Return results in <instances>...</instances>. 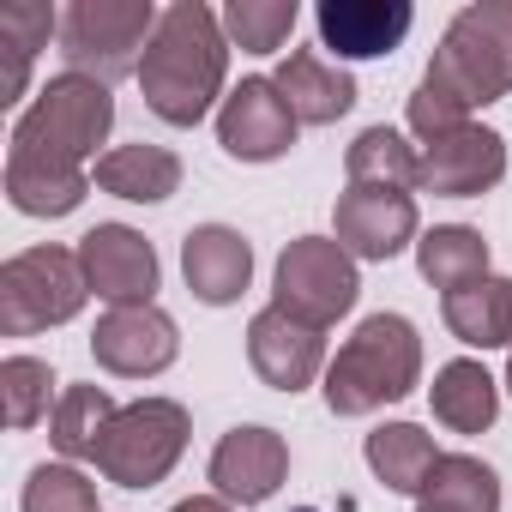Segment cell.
I'll return each instance as SVG.
<instances>
[{
	"instance_id": "obj_1",
	"label": "cell",
	"mask_w": 512,
	"mask_h": 512,
	"mask_svg": "<svg viewBox=\"0 0 512 512\" xmlns=\"http://www.w3.org/2000/svg\"><path fill=\"white\" fill-rule=\"evenodd\" d=\"M115 127V97L103 79L55 73L37 103L13 121L7 151V199L25 217H67L91 193V157Z\"/></svg>"
},
{
	"instance_id": "obj_2",
	"label": "cell",
	"mask_w": 512,
	"mask_h": 512,
	"mask_svg": "<svg viewBox=\"0 0 512 512\" xmlns=\"http://www.w3.org/2000/svg\"><path fill=\"white\" fill-rule=\"evenodd\" d=\"M229 79V37L223 13H211L205 0H175L157 19V37L139 61V91L145 109L169 127H199L211 103L223 97Z\"/></svg>"
},
{
	"instance_id": "obj_3",
	"label": "cell",
	"mask_w": 512,
	"mask_h": 512,
	"mask_svg": "<svg viewBox=\"0 0 512 512\" xmlns=\"http://www.w3.org/2000/svg\"><path fill=\"white\" fill-rule=\"evenodd\" d=\"M422 380V338L404 314H368L338 356L326 362V410L332 416H374L410 398Z\"/></svg>"
},
{
	"instance_id": "obj_4",
	"label": "cell",
	"mask_w": 512,
	"mask_h": 512,
	"mask_svg": "<svg viewBox=\"0 0 512 512\" xmlns=\"http://www.w3.org/2000/svg\"><path fill=\"white\" fill-rule=\"evenodd\" d=\"M422 85L452 97L464 115L512 97V0H470V7H458Z\"/></svg>"
},
{
	"instance_id": "obj_5",
	"label": "cell",
	"mask_w": 512,
	"mask_h": 512,
	"mask_svg": "<svg viewBox=\"0 0 512 512\" xmlns=\"http://www.w3.org/2000/svg\"><path fill=\"white\" fill-rule=\"evenodd\" d=\"M91 302L79 247H25L0 266V332L7 338H37L49 326L79 320V308Z\"/></svg>"
},
{
	"instance_id": "obj_6",
	"label": "cell",
	"mask_w": 512,
	"mask_h": 512,
	"mask_svg": "<svg viewBox=\"0 0 512 512\" xmlns=\"http://www.w3.org/2000/svg\"><path fill=\"white\" fill-rule=\"evenodd\" d=\"M157 7L151 0H73L61 13V61L67 73L85 79H127L139 73L151 37H157Z\"/></svg>"
},
{
	"instance_id": "obj_7",
	"label": "cell",
	"mask_w": 512,
	"mask_h": 512,
	"mask_svg": "<svg viewBox=\"0 0 512 512\" xmlns=\"http://www.w3.org/2000/svg\"><path fill=\"white\" fill-rule=\"evenodd\" d=\"M187 440H193L187 404H175V398H139V404H121L115 410V422L103 428L91 464L115 488H157L181 464Z\"/></svg>"
},
{
	"instance_id": "obj_8",
	"label": "cell",
	"mask_w": 512,
	"mask_h": 512,
	"mask_svg": "<svg viewBox=\"0 0 512 512\" xmlns=\"http://www.w3.org/2000/svg\"><path fill=\"white\" fill-rule=\"evenodd\" d=\"M272 308L308 320V326H338L356 296H362V278H356V260L338 247V235H296L284 253H278V278H272Z\"/></svg>"
},
{
	"instance_id": "obj_9",
	"label": "cell",
	"mask_w": 512,
	"mask_h": 512,
	"mask_svg": "<svg viewBox=\"0 0 512 512\" xmlns=\"http://www.w3.org/2000/svg\"><path fill=\"white\" fill-rule=\"evenodd\" d=\"M332 229L350 260H398L410 241H422V217H416V193L404 187H344L332 205Z\"/></svg>"
},
{
	"instance_id": "obj_10",
	"label": "cell",
	"mask_w": 512,
	"mask_h": 512,
	"mask_svg": "<svg viewBox=\"0 0 512 512\" xmlns=\"http://www.w3.org/2000/svg\"><path fill=\"white\" fill-rule=\"evenodd\" d=\"M296 133H302V121L272 79H241L217 109V145L235 163H278L296 145Z\"/></svg>"
},
{
	"instance_id": "obj_11",
	"label": "cell",
	"mask_w": 512,
	"mask_h": 512,
	"mask_svg": "<svg viewBox=\"0 0 512 512\" xmlns=\"http://www.w3.org/2000/svg\"><path fill=\"white\" fill-rule=\"evenodd\" d=\"M79 266L97 302L109 308H145L157 296V247L127 223H97L79 235Z\"/></svg>"
},
{
	"instance_id": "obj_12",
	"label": "cell",
	"mask_w": 512,
	"mask_h": 512,
	"mask_svg": "<svg viewBox=\"0 0 512 512\" xmlns=\"http://www.w3.org/2000/svg\"><path fill=\"white\" fill-rule=\"evenodd\" d=\"M247 362L272 392L296 398V392H308L326 374V332L296 320V314H284V308H260L247 320Z\"/></svg>"
},
{
	"instance_id": "obj_13",
	"label": "cell",
	"mask_w": 512,
	"mask_h": 512,
	"mask_svg": "<svg viewBox=\"0 0 512 512\" xmlns=\"http://www.w3.org/2000/svg\"><path fill=\"white\" fill-rule=\"evenodd\" d=\"M91 356H97L103 374L151 380V374L175 368L181 332H175V320H169L157 302H145V308H109V314L97 320V332H91Z\"/></svg>"
},
{
	"instance_id": "obj_14",
	"label": "cell",
	"mask_w": 512,
	"mask_h": 512,
	"mask_svg": "<svg viewBox=\"0 0 512 512\" xmlns=\"http://www.w3.org/2000/svg\"><path fill=\"white\" fill-rule=\"evenodd\" d=\"M290 476V446L278 428H229L211 452V494L229 506H266Z\"/></svg>"
},
{
	"instance_id": "obj_15",
	"label": "cell",
	"mask_w": 512,
	"mask_h": 512,
	"mask_svg": "<svg viewBox=\"0 0 512 512\" xmlns=\"http://www.w3.org/2000/svg\"><path fill=\"white\" fill-rule=\"evenodd\" d=\"M506 175V139L494 127H458V133H440L422 145V169H416V187L422 193H440V199H482L488 187H500Z\"/></svg>"
},
{
	"instance_id": "obj_16",
	"label": "cell",
	"mask_w": 512,
	"mask_h": 512,
	"mask_svg": "<svg viewBox=\"0 0 512 512\" xmlns=\"http://www.w3.org/2000/svg\"><path fill=\"white\" fill-rule=\"evenodd\" d=\"M416 25L410 0H320L314 31L320 49H332L338 61H380L392 55Z\"/></svg>"
},
{
	"instance_id": "obj_17",
	"label": "cell",
	"mask_w": 512,
	"mask_h": 512,
	"mask_svg": "<svg viewBox=\"0 0 512 512\" xmlns=\"http://www.w3.org/2000/svg\"><path fill=\"white\" fill-rule=\"evenodd\" d=\"M181 278H187L193 302H205V308L241 302L247 284H253V247H247V235L229 229V223L187 229V241H181Z\"/></svg>"
},
{
	"instance_id": "obj_18",
	"label": "cell",
	"mask_w": 512,
	"mask_h": 512,
	"mask_svg": "<svg viewBox=\"0 0 512 512\" xmlns=\"http://www.w3.org/2000/svg\"><path fill=\"white\" fill-rule=\"evenodd\" d=\"M272 85L284 91V103L296 109L302 127H332V121H344V115L356 109V79H350L344 67H332L320 49H296V55L272 73Z\"/></svg>"
},
{
	"instance_id": "obj_19",
	"label": "cell",
	"mask_w": 512,
	"mask_h": 512,
	"mask_svg": "<svg viewBox=\"0 0 512 512\" xmlns=\"http://www.w3.org/2000/svg\"><path fill=\"white\" fill-rule=\"evenodd\" d=\"M91 181L103 193L127 199V205H163L169 193H181V157L169 145H145V139L139 145H115V151L97 157Z\"/></svg>"
},
{
	"instance_id": "obj_20",
	"label": "cell",
	"mask_w": 512,
	"mask_h": 512,
	"mask_svg": "<svg viewBox=\"0 0 512 512\" xmlns=\"http://www.w3.org/2000/svg\"><path fill=\"white\" fill-rule=\"evenodd\" d=\"M440 320L470 350H512V278H476L452 296H440Z\"/></svg>"
},
{
	"instance_id": "obj_21",
	"label": "cell",
	"mask_w": 512,
	"mask_h": 512,
	"mask_svg": "<svg viewBox=\"0 0 512 512\" xmlns=\"http://www.w3.org/2000/svg\"><path fill=\"white\" fill-rule=\"evenodd\" d=\"M428 404H434V422H446L452 434H482V428H494V416H500V380H494L482 362L458 356V362H446V368L434 374Z\"/></svg>"
},
{
	"instance_id": "obj_22",
	"label": "cell",
	"mask_w": 512,
	"mask_h": 512,
	"mask_svg": "<svg viewBox=\"0 0 512 512\" xmlns=\"http://www.w3.org/2000/svg\"><path fill=\"white\" fill-rule=\"evenodd\" d=\"M362 458H368V470H374L392 494H422L428 476H434V464H440L446 452H434V434L416 428V422H380V428L368 434Z\"/></svg>"
},
{
	"instance_id": "obj_23",
	"label": "cell",
	"mask_w": 512,
	"mask_h": 512,
	"mask_svg": "<svg viewBox=\"0 0 512 512\" xmlns=\"http://www.w3.org/2000/svg\"><path fill=\"white\" fill-rule=\"evenodd\" d=\"M416 272L434 284V290H464L476 278H488V241L482 229L470 223H434L422 241H416Z\"/></svg>"
},
{
	"instance_id": "obj_24",
	"label": "cell",
	"mask_w": 512,
	"mask_h": 512,
	"mask_svg": "<svg viewBox=\"0 0 512 512\" xmlns=\"http://www.w3.org/2000/svg\"><path fill=\"white\" fill-rule=\"evenodd\" d=\"M416 512H500V476L470 452H446L416 494Z\"/></svg>"
},
{
	"instance_id": "obj_25",
	"label": "cell",
	"mask_w": 512,
	"mask_h": 512,
	"mask_svg": "<svg viewBox=\"0 0 512 512\" xmlns=\"http://www.w3.org/2000/svg\"><path fill=\"white\" fill-rule=\"evenodd\" d=\"M115 398H109V386H67L61 398H55V416H49V440H55V452H61V464H73V458H97V440H103V428L115 422Z\"/></svg>"
},
{
	"instance_id": "obj_26",
	"label": "cell",
	"mask_w": 512,
	"mask_h": 512,
	"mask_svg": "<svg viewBox=\"0 0 512 512\" xmlns=\"http://www.w3.org/2000/svg\"><path fill=\"white\" fill-rule=\"evenodd\" d=\"M416 169H422V151L404 145L398 127H368L356 133V145L344 151V175L350 187H416Z\"/></svg>"
},
{
	"instance_id": "obj_27",
	"label": "cell",
	"mask_w": 512,
	"mask_h": 512,
	"mask_svg": "<svg viewBox=\"0 0 512 512\" xmlns=\"http://www.w3.org/2000/svg\"><path fill=\"white\" fill-rule=\"evenodd\" d=\"M49 31L61 37L55 7H0V49H7V79H0V103H19L37 49L49 43Z\"/></svg>"
},
{
	"instance_id": "obj_28",
	"label": "cell",
	"mask_w": 512,
	"mask_h": 512,
	"mask_svg": "<svg viewBox=\"0 0 512 512\" xmlns=\"http://www.w3.org/2000/svg\"><path fill=\"white\" fill-rule=\"evenodd\" d=\"M296 25H302L296 0H229L223 7V37L247 55H278Z\"/></svg>"
},
{
	"instance_id": "obj_29",
	"label": "cell",
	"mask_w": 512,
	"mask_h": 512,
	"mask_svg": "<svg viewBox=\"0 0 512 512\" xmlns=\"http://www.w3.org/2000/svg\"><path fill=\"white\" fill-rule=\"evenodd\" d=\"M0 398H7V428H37L55 398V374L43 356H7L0 362Z\"/></svg>"
},
{
	"instance_id": "obj_30",
	"label": "cell",
	"mask_w": 512,
	"mask_h": 512,
	"mask_svg": "<svg viewBox=\"0 0 512 512\" xmlns=\"http://www.w3.org/2000/svg\"><path fill=\"white\" fill-rule=\"evenodd\" d=\"M25 512H97V482L79 464H37L19 494Z\"/></svg>"
},
{
	"instance_id": "obj_31",
	"label": "cell",
	"mask_w": 512,
	"mask_h": 512,
	"mask_svg": "<svg viewBox=\"0 0 512 512\" xmlns=\"http://www.w3.org/2000/svg\"><path fill=\"white\" fill-rule=\"evenodd\" d=\"M169 512H235L229 500H217V494H187V500H175Z\"/></svg>"
},
{
	"instance_id": "obj_32",
	"label": "cell",
	"mask_w": 512,
	"mask_h": 512,
	"mask_svg": "<svg viewBox=\"0 0 512 512\" xmlns=\"http://www.w3.org/2000/svg\"><path fill=\"white\" fill-rule=\"evenodd\" d=\"M506 392H512V362H506Z\"/></svg>"
}]
</instances>
